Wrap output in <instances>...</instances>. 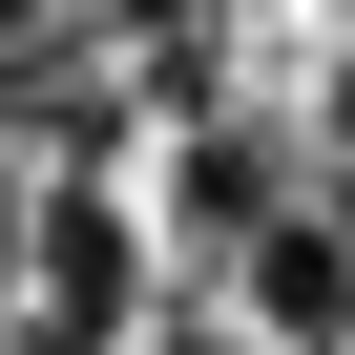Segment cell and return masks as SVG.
I'll return each mask as SVG.
<instances>
[{
	"label": "cell",
	"instance_id": "cell-2",
	"mask_svg": "<svg viewBox=\"0 0 355 355\" xmlns=\"http://www.w3.org/2000/svg\"><path fill=\"white\" fill-rule=\"evenodd\" d=\"M0 355H125V334H63V313H0Z\"/></svg>",
	"mask_w": 355,
	"mask_h": 355
},
{
	"label": "cell",
	"instance_id": "cell-1",
	"mask_svg": "<svg viewBox=\"0 0 355 355\" xmlns=\"http://www.w3.org/2000/svg\"><path fill=\"white\" fill-rule=\"evenodd\" d=\"M63 21H105V42H189V21H230V0H63Z\"/></svg>",
	"mask_w": 355,
	"mask_h": 355
}]
</instances>
